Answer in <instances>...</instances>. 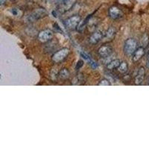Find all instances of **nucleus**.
I'll return each instance as SVG.
<instances>
[{
  "mask_svg": "<svg viewBox=\"0 0 149 149\" xmlns=\"http://www.w3.org/2000/svg\"><path fill=\"white\" fill-rule=\"evenodd\" d=\"M84 65V61H79L78 62V63L76 64V66H75V69H76L77 70H78L79 69H81V68L82 67V66Z\"/></svg>",
  "mask_w": 149,
  "mask_h": 149,
  "instance_id": "20",
  "label": "nucleus"
},
{
  "mask_svg": "<svg viewBox=\"0 0 149 149\" xmlns=\"http://www.w3.org/2000/svg\"><path fill=\"white\" fill-rule=\"evenodd\" d=\"M116 34V29L113 27H110L108 30L107 31V32L105 33V37L107 39L112 40Z\"/></svg>",
  "mask_w": 149,
  "mask_h": 149,
  "instance_id": "16",
  "label": "nucleus"
},
{
  "mask_svg": "<svg viewBox=\"0 0 149 149\" xmlns=\"http://www.w3.org/2000/svg\"><path fill=\"white\" fill-rule=\"evenodd\" d=\"M76 0H64L62 3H61L59 7V10H57L58 13L61 14V13H64V12L67 11L68 10H70L71 8L73 7V5L75 4Z\"/></svg>",
  "mask_w": 149,
  "mask_h": 149,
  "instance_id": "6",
  "label": "nucleus"
},
{
  "mask_svg": "<svg viewBox=\"0 0 149 149\" xmlns=\"http://www.w3.org/2000/svg\"><path fill=\"white\" fill-rule=\"evenodd\" d=\"M118 70L122 74H125L128 70V65L126 62H122L118 67Z\"/></svg>",
  "mask_w": 149,
  "mask_h": 149,
  "instance_id": "17",
  "label": "nucleus"
},
{
  "mask_svg": "<svg viewBox=\"0 0 149 149\" xmlns=\"http://www.w3.org/2000/svg\"><path fill=\"white\" fill-rule=\"evenodd\" d=\"M145 74H146V70H145L144 67H140L137 72V74L135 77V81L134 83L136 85H140L142 83V81H144Z\"/></svg>",
  "mask_w": 149,
  "mask_h": 149,
  "instance_id": "9",
  "label": "nucleus"
},
{
  "mask_svg": "<svg viewBox=\"0 0 149 149\" xmlns=\"http://www.w3.org/2000/svg\"><path fill=\"white\" fill-rule=\"evenodd\" d=\"M53 36H54V34L51 30L46 29V30L40 31L38 34V40L41 42H48L52 40Z\"/></svg>",
  "mask_w": 149,
  "mask_h": 149,
  "instance_id": "5",
  "label": "nucleus"
},
{
  "mask_svg": "<svg viewBox=\"0 0 149 149\" xmlns=\"http://www.w3.org/2000/svg\"><path fill=\"white\" fill-rule=\"evenodd\" d=\"M108 14L109 17L113 19H118L122 18V16H123V13H122V10L116 6L111 7L109 9Z\"/></svg>",
  "mask_w": 149,
  "mask_h": 149,
  "instance_id": "7",
  "label": "nucleus"
},
{
  "mask_svg": "<svg viewBox=\"0 0 149 149\" xmlns=\"http://www.w3.org/2000/svg\"><path fill=\"white\" fill-rule=\"evenodd\" d=\"M98 53L102 58H107L113 53V48L107 45H104L98 49Z\"/></svg>",
  "mask_w": 149,
  "mask_h": 149,
  "instance_id": "8",
  "label": "nucleus"
},
{
  "mask_svg": "<svg viewBox=\"0 0 149 149\" xmlns=\"http://www.w3.org/2000/svg\"><path fill=\"white\" fill-rule=\"evenodd\" d=\"M145 54V48L140 46V47L137 48V49L136 50L134 54H133V61L134 62H136V61H139L141 58L143 57Z\"/></svg>",
  "mask_w": 149,
  "mask_h": 149,
  "instance_id": "12",
  "label": "nucleus"
},
{
  "mask_svg": "<svg viewBox=\"0 0 149 149\" xmlns=\"http://www.w3.org/2000/svg\"><path fill=\"white\" fill-rule=\"evenodd\" d=\"M147 66L149 68V54H148V60H147Z\"/></svg>",
  "mask_w": 149,
  "mask_h": 149,
  "instance_id": "23",
  "label": "nucleus"
},
{
  "mask_svg": "<svg viewBox=\"0 0 149 149\" xmlns=\"http://www.w3.org/2000/svg\"><path fill=\"white\" fill-rule=\"evenodd\" d=\"M141 43H142V47H144L145 49L148 46V45L149 43V37L147 34H145L143 35V37L142 38V41H141Z\"/></svg>",
  "mask_w": 149,
  "mask_h": 149,
  "instance_id": "18",
  "label": "nucleus"
},
{
  "mask_svg": "<svg viewBox=\"0 0 149 149\" xmlns=\"http://www.w3.org/2000/svg\"><path fill=\"white\" fill-rule=\"evenodd\" d=\"M5 2H6V0H0V4H1V5H4Z\"/></svg>",
  "mask_w": 149,
  "mask_h": 149,
  "instance_id": "22",
  "label": "nucleus"
},
{
  "mask_svg": "<svg viewBox=\"0 0 149 149\" xmlns=\"http://www.w3.org/2000/svg\"><path fill=\"white\" fill-rule=\"evenodd\" d=\"M10 1H14V0H10Z\"/></svg>",
  "mask_w": 149,
  "mask_h": 149,
  "instance_id": "24",
  "label": "nucleus"
},
{
  "mask_svg": "<svg viewBox=\"0 0 149 149\" xmlns=\"http://www.w3.org/2000/svg\"><path fill=\"white\" fill-rule=\"evenodd\" d=\"M102 37H103V33L100 31H97L94 32L90 36V39H89V42L93 45L96 44L102 39Z\"/></svg>",
  "mask_w": 149,
  "mask_h": 149,
  "instance_id": "10",
  "label": "nucleus"
},
{
  "mask_svg": "<svg viewBox=\"0 0 149 149\" xmlns=\"http://www.w3.org/2000/svg\"><path fill=\"white\" fill-rule=\"evenodd\" d=\"M10 12H11V14H14V16H17V14H18V10H17V8H11Z\"/></svg>",
  "mask_w": 149,
  "mask_h": 149,
  "instance_id": "21",
  "label": "nucleus"
},
{
  "mask_svg": "<svg viewBox=\"0 0 149 149\" xmlns=\"http://www.w3.org/2000/svg\"><path fill=\"white\" fill-rule=\"evenodd\" d=\"M80 54H81V56L82 58H83L85 61H86L89 63H90V66H91V67L93 68V69L95 70V69H97V68H98V64H97L96 62H95V61H93L91 58V57H90L88 54H86L84 52H81Z\"/></svg>",
  "mask_w": 149,
  "mask_h": 149,
  "instance_id": "11",
  "label": "nucleus"
},
{
  "mask_svg": "<svg viewBox=\"0 0 149 149\" xmlns=\"http://www.w3.org/2000/svg\"><path fill=\"white\" fill-rule=\"evenodd\" d=\"M47 14V11L44 8H38L37 10H34L31 14H29L26 18V21L29 22H33L38 20L42 17H46Z\"/></svg>",
  "mask_w": 149,
  "mask_h": 149,
  "instance_id": "2",
  "label": "nucleus"
},
{
  "mask_svg": "<svg viewBox=\"0 0 149 149\" xmlns=\"http://www.w3.org/2000/svg\"><path fill=\"white\" fill-rule=\"evenodd\" d=\"M70 54V50L68 49H61L59 51L56 52L52 57V60L54 63H61L64 59H66V57Z\"/></svg>",
  "mask_w": 149,
  "mask_h": 149,
  "instance_id": "3",
  "label": "nucleus"
},
{
  "mask_svg": "<svg viewBox=\"0 0 149 149\" xmlns=\"http://www.w3.org/2000/svg\"><path fill=\"white\" fill-rule=\"evenodd\" d=\"M98 86H110L111 83L109 81V80L107 79H102L101 80L99 83L98 84Z\"/></svg>",
  "mask_w": 149,
  "mask_h": 149,
  "instance_id": "19",
  "label": "nucleus"
},
{
  "mask_svg": "<svg viewBox=\"0 0 149 149\" xmlns=\"http://www.w3.org/2000/svg\"><path fill=\"white\" fill-rule=\"evenodd\" d=\"M137 49V41L134 38H129L125 42L124 52L128 57L132 56Z\"/></svg>",
  "mask_w": 149,
  "mask_h": 149,
  "instance_id": "1",
  "label": "nucleus"
},
{
  "mask_svg": "<svg viewBox=\"0 0 149 149\" xmlns=\"http://www.w3.org/2000/svg\"><path fill=\"white\" fill-rule=\"evenodd\" d=\"M81 21V18L79 15H74L68 18L65 21V26L70 30H74L77 29V26Z\"/></svg>",
  "mask_w": 149,
  "mask_h": 149,
  "instance_id": "4",
  "label": "nucleus"
},
{
  "mask_svg": "<svg viewBox=\"0 0 149 149\" xmlns=\"http://www.w3.org/2000/svg\"><path fill=\"white\" fill-rule=\"evenodd\" d=\"M90 17H91V15L88 16V17H86L85 19L81 20V22H80V23L78 24V26H77V29H76L78 31H79V32H81V33L83 32L84 31L85 28H86V24H87V22H88L89 19H90Z\"/></svg>",
  "mask_w": 149,
  "mask_h": 149,
  "instance_id": "14",
  "label": "nucleus"
},
{
  "mask_svg": "<svg viewBox=\"0 0 149 149\" xmlns=\"http://www.w3.org/2000/svg\"><path fill=\"white\" fill-rule=\"evenodd\" d=\"M121 63V61L119 59H115V60H113L111 61L110 62H109L107 65V70H115L116 68H118L119 66Z\"/></svg>",
  "mask_w": 149,
  "mask_h": 149,
  "instance_id": "13",
  "label": "nucleus"
},
{
  "mask_svg": "<svg viewBox=\"0 0 149 149\" xmlns=\"http://www.w3.org/2000/svg\"><path fill=\"white\" fill-rule=\"evenodd\" d=\"M70 75V71L66 69V68H63V70H61L60 71V72L58 73V78H61L62 80H66L67 79Z\"/></svg>",
  "mask_w": 149,
  "mask_h": 149,
  "instance_id": "15",
  "label": "nucleus"
}]
</instances>
